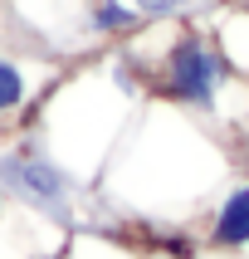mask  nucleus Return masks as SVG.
I'll use <instances>...</instances> for the list:
<instances>
[{"label":"nucleus","mask_w":249,"mask_h":259,"mask_svg":"<svg viewBox=\"0 0 249 259\" xmlns=\"http://www.w3.org/2000/svg\"><path fill=\"white\" fill-rule=\"evenodd\" d=\"M64 69H69L64 59L44 54L34 44H20V39H10V34H0V142L34 122V113H39L44 98L54 93Z\"/></svg>","instance_id":"5"},{"label":"nucleus","mask_w":249,"mask_h":259,"mask_svg":"<svg viewBox=\"0 0 249 259\" xmlns=\"http://www.w3.org/2000/svg\"><path fill=\"white\" fill-rule=\"evenodd\" d=\"M78 235L88 240V249H93L98 259H132L127 249H122V245H113V240H103V235H88V230H78Z\"/></svg>","instance_id":"10"},{"label":"nucleus","mask_w":249,"mask_h":259,"mask_svg":"<svg viewBox=\"0 0 249 259\" xmlns=\"http://www.w3.org/2000/svg\"><path fill=\"white\" fill-rule=\"evenodd\" d=\"M146 78L132 69L117 49H98L88 59H73L54 93L44 98L29 127L39 132V142L64 161L88 191L98 186L103 166L113 161L117 142L127 137L132 117L146 108Z\"/></svg>","instance_id":"2"},{"label":"nucleus","mask_w":249,"mask_h":259,"mask_svg":"<svg viewBox=\"0 0 249 259\" xmlns=\"http://www.w3.org/2000/svg\"><path fill=\"white\" fill-rule=\"evenodd\" d=\"M146 20L137 15L132 0H88L83 10V29H88V44L93 49H117L122 39H132Z\"/></svg>","instance_id":"7"},{"label":"nucleus","mask_w":249,"mask_h":259,"mask_svg":"<svg viewBox=\"0 0 249 259\" xmlns=\"http://www.w3.org/2000/svg\"><path fill=\"white\" fill-rule=\"evenodd\" d=\"M146 93L166 108L201 117L205 127L244 132L249 137V78L225 64L205 20H181L166 54L146 73Z\"/></svg>","instance_id":"3"},{"label":"nucleus","mask_w":249,"mask_h":259,"mask_svg":"<svg viewBox=\"0 0 249 259\" xmlns=\"http://www.w3.org/2000/svg\"><path fill=\"white\" fill-rule=\"evenodd\" d=\"M201 249L249 254V176H230L201 215Z\"/></svg>","instance_id":"6"},{"label":"nucleus","mask_w":249,"mask_h":259,"mask_svg":"<svg viewBox=\"0 0 249 259\" xmlns=\"http://www.w3.org/2000/svg\"><path fill=\"white\" fill-rule=\"evenodd\" d=\"M225 5H244V0H201V20L215 15V10H225Z\"/></svg>","instance_id":"11"},{"label":"nucleus","mask_w":249,"mask_h":259,"mask_svg":"<svg viewBox=\"0 0 249 259\" xmlns=\"http://www.w3.org/2000/svg\"><path fill=\"white\" fill-rule=\"evenodd\" d=\"M230 181V147L201 117L146 98L98 176V196L146 225H181Z\"/></svg>","instance_id":"1"},{"label":"nucleus","mask_w":249,"mask_h":259,"mask_svg":"<svg viewBox=\"0 0 249 259\" xmlns=\"http://www.w3.org/2000/svg\"><path fill=\"white\" fill-rule=\"evenodd\" d=\"M5 210H10V196H5V176H0V220H5Z\"/></svg>","instance_id":"13"},{"label":"nucleus","mask_w":249,"mask_h":259,"mask_svg":"<svg viewBox=\"0 0 249 259\" xmlns=\"http://www.w3.org/2000/svg\"><path fill=\"white\" fill-rule=\"evenodd\" d=\"M205 25L215 34L225 64H230L239 78H249V5H225V10H215Z\"/></svg>","instance_id":"8"},{"label":"nucleus","mask_w":249,"mask_h":259,"mask_svg":"<svg viewBox=\"0 0 249 259\" xmlns=\"http://www.w3.org/2000/svg\"><path fill=\"white\" fill-rule=\"evenodd\" d=\"M0 176H5V196L20 205L25 215L54 225V230H78V210H83L88 186L78 176L54 161V152L39 142L34 127H20L15 137L0 142Z\"/></svg>","instance_id":"4"},{"label":"nucleus","mask_w":249,"mask_h":259,"mask_svg":"<svg viewBox=\"0 0 249 259\" xmlns=\"http://www.w3.org/2000/svg\"><path fill=\"white\" fill-rule=\"evenodd\" d=\"M39 259H73V254H69V245H54L49 254H39Z\"/></svg>","instance_id":"12"},{"label":"nucleus","mask_w":249,"mask_h":259,"mask_svg":"<svg viewBox=\"0 0 249 259\" xmlns=\"http://www.w3.org/2000/svg\"><path fill=\"white\" fill-rule=\"evenodd\" d=\"M142 20H201V0H132Z\"/></svg>","instance_id":"9"},{"label":"nucleus","mask_w":249,"mask_h":259,"mask_svg":"<svg viewBox=\"0 0 249 259\" xmlns=\"http://www.w3.org/2000/svg\"><path fill=\"white\" fill-rule=\"evenodd\" d=\"M0 34H5V29H0Z\"/></svg>","instance_id":"14"}]
</instances>
